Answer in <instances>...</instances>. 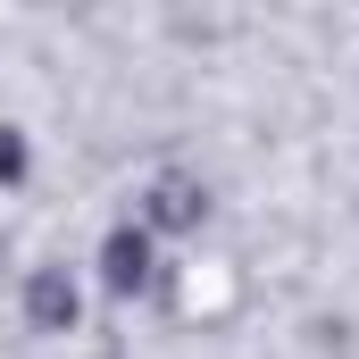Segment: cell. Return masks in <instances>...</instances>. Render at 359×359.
<instances>
[{"instance_id":"6da1fadb","label":"cell","mask_w":359,"mask_h":359,"mask_svg":"<svg viewBox=\"0 0 359 359\" xmlns=\"http://www.w3.org/2000/svg\"><path fill=\"white\" fill-rule=\"evenodd\" d=\"M201 217H209L201 184H192V176H159L151 192H142V217H134V226H142V234H192Z\"/></svg>"},{"instance_id":"7a4b0ae2","label":"cell","mask_w":359,"mask_h":359,"mask_svg":"<svg viewBox=\"0 0 359 359\" xmlns=\"http://www.w3.org/2000/svg\"><path fill=\"white\" fill-rule=\"evenodd\" d=\"M76 309H84V301H76V276L67 268H34L25 276V326H34V334H67Z\"/></svg>"},{"instance_id":"3957f363","label":"cell","mask_w":359,"mask_h":359,"mask_svg":"<svg viewBox=\"0 0 359 359\" xmlns=\"http://www.w3.org/2000/svg\"><path fill=\"white\" fill-rule=\"evenodd\" d=\"M100 284L126 301V292H142L151 284V234L126 217V226H109V243H100Z\"/></svg>"},{"instance_id":"277c9868","label":"cell","mask_w":359,"mask_h":359,"mask_svg":"<svg viewBox=\"0 0 359 359\" xmlns=\"http://www.w3.org/2000/svg\"><path fill=\"white\" fill-rule=\"evenodd\" d=\"M17 176H25V134L0 126V184H17Z\"/></svg>"}]
</instances>
